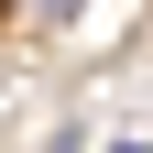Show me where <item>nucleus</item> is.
Instances as JSON below:
<instances>
[{"instance_id": "obj_2", "label": "nucleus", "mask_w": 153, "mask_h": 153, "mask_svg": "<svg viewBox=\"0 0 153 153\" xmlns=\"http://www.w3.org/2000/svg\"><path fill=\"white\" fill-rule=\"evenodd\" d=\"M109 153H142V142H109Z\"/></svg>"}, {"instance_id": "obj_1", "label": "nucleus", "mask_w": 153, "mask_h": 153, "mask_svg": "<svg viewBox=\"0 0 153 153\" xmlns=\"http://www.w3.org/2000/svg\"><path fill=\"white\" fill-rule=\"evenodd\" d=\"M22 11H33V22H66V11H88V0H22Z\"/></svg>"}]
</instances>
